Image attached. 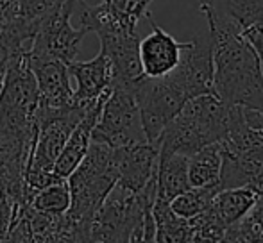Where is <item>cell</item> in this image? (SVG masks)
Returning a JSON list of instances; mask_svg holds the SVG:
<instances>
[{
    "label": "cell",
    "mask_w": 263,
    "mask_h": 243,
    "mask_svg": "<svg viewBox=\"0 0 263 243\" xmlns=\"http://www.w3.org/2000/svg\"><path fill=\"white\" fill-rule=\"evenodd\" d=\"M213 49L215 95L228 106L263 113V68L253 47L224 13L201 7Z\"/></svg>",
    "instance_id": "1"
},
{
    "label": "cell",
    "mask_w": 263,
    "mask_h": 243,
    "mask_svg": "<svg viewBox=\"0 0 263 243\" xmlns=\"http://www.w3.org/2000/svg\"><path fill=\"white\" fill-rule=\"evenodd\" d=\"M118 181L115 149L91 141L84 159L68 175L70 208L65 215L63 238L72 243H86L91 218Z\"/></svg>",
    "instance_id": "2"
},
{
    "label": "cell",
    "mask_w": 263,
    "mask_h": 243,
    "mask_svg": "<svg viewBox=\"0 0 263 243\" xmlns=\"http://www.w3.org/2000/svg\"><path fill=\"white\" fill-rule=\"evenodd\" d=\"M228 104L217 95H201L184 104V108L159 134V152L192 156L199 149L218 143L226 136Z\"/></svg>",
    "instance_id": "3"
},
{
    "label": "cell",
    "mask_w": 263,
    "mask_h": 243,
    "mask_svg": "<svg viewBox=\"0 0 263 243\" xmlns=\"http://www.w3.org/2000/svg\"><path fill=\"white\" fill-rule=\"evenodd\" d=\"M133 91L145 139L151 143L158 141L163 129L179 115L188 100H192L179 66L163 77H142L133 84Z\"/></svg>",
    "instance_id": "4"
},
{
    "label": "cell",
    "mask_w": 263,
    "mask_h": 243,
    "mask_svg": "<svg viewBox=\"0 0 263 243\" xmlns=\"http://www.w3.org/2000/svg\"><path fill=\"white\" fill-rule=\"evenodd\" d=\"M91 141L104 143L113 149L147 141L133 86L111 84L97 124L91 131Z\"/></svg>",
    "instance_id": "5"
},
{
    "label": "cell",
    "mask_w": 263,
    "mask_h": 243,
    "mask_svg": "<svg viewBox=\"0 0 263 243\" xmlns=\"http://www.w3.org/2000/svg\"><path fill=\"white\" fill-rule=\"evenodd\" d=\"M76 6L77 0H66L49 16L43 18L29 47L31 56L58 59L65 65L76 61L81 42L88 34L84 27L76 29L70 24Z\"/></svg>",
    "instance_id": "6"
},
{
    "label": "cell",
    "mask_w": 263,
    "mask_h": 243,
    "mask_svg": "<svg viewBox=\"0 0 263 243\" xmlns=\"http://www.w3.org/2000/svg\"><path fill=\"white\" fill-rule=\"evenodd\" d=\"M153 0H102L90 6L86 0H77L81 7V27L95 34L106 32H138V22L149 14Z\"/></svg>",
    "instance_id": "7"
},
{
    "label": "cell",
    "mask_w": 263,
    "mask_h": 243,
    "mask_svg": "<svg viewBox=\"0 0 263 243\" xmlns=\"http://www.w3.org/2000/svg\"><path fill=\"white\" fill-rule=\"evenodd\" d=\"M159 147L158 143L142 141L115 149L117 184L131 193H138L147 186L158 172Z\"/></svg>",
    "instance_id": "8"
},
{
    "label": "cell",
    "mask_w": 263,
    "mask_h": 243,
    "mask_svg": "<svg viewBox=\"0 0 263 243\" xmlns=\"http://www.w3.org/2000/svg\"><path fill=\"white\" fill-rule=\"evenodd\" d=\"M145 18L151 24V32L145 38H140L138 56L142 72L143 77H163L179 65L188 42H177L172 34L159 27L151 13Z\"/></svg>",
    "instance_id": "9"
},
{
    "label": "cell",
    "mask_w": 263,
    "mask_h": 243,
    "mask_svg": "<svg viewBox=\"0 0 263 243\" xmlns=\"http://www.w3.org/2000/svg\"><path fill=\"white\" fill-rule=\"evenodd\" d=\"M101 50L107 56L113 72V83L122 86H133L143 77L140 65L138 32H106L99 34Z\"/></svg>",
    "instance_id": "10"
},
{
    "label": "cell",
    "mask_w": 263,
    "mask_h": 243,
    "mask_svg": "<svg viewBox=\"0 0 263 243\" xmlns=\"http://www.w3.org/2000/svg\"><path fill=\"white\" fill-rule=\"evenodd\" d=\"M177 66L183 72L192 98L201 97V95H215L213 49H211L210 32H201L188 42Z\"/></svg>",
    "instance_id": "11"
},
{
    "label": "cell",
    "mask_w": 263,
    "mask_h": 243,
    "mask_svg": "<svg viewBox=\"0 0 263 243\" xmlns=\"http://www.w3.org/2000/svg\"><path fill=\"white\" fill-rule=\"evenodd\" d=\"M109 93V90L104 95L97 98V100L90 102L86 113H84L83 120L77 124V127L72 131L70 138L66 139L65 147H63L61 154L55 159V165L52 168V174L59 179H68V175L79 167V163L84 159L88 149H90L91 143V131H93L97 118L101 115V109L104 106V100Z\"/></svg>",
    "instance_id": "12"
},
{
    "label": "cell",
    "mask_w": 263,
    "mask_h": 243,
    "mask_svg": "<svg viewBox=\"0 0 263 243\" xmlns=\"http://www.w3.org/2000/svg\"><path fill=\"white\" fill-rule=\"evenodd\" d=\"M211 9L224 13L247 39L263 68V0H213Z\"/></svg>",
    "instance_id": "13"
},
{
    "label": "cell",
    "mask_w": 263,
    "mask_h": 243,
    "mask_svg": "<svg viewBox=\"0 0 263 243\" xmlns=\"http://www.w3.org/2000/svg\"><path fill=\"white\" fill-rule=\"evenodd\" d=\"M68 73L77 83L73 91V100L77 104H88L91 100H97L101 95H104L113 83V72L111 63L102 50L90 61H72L68 63Z\"/></svg>",
    "instance_id": "14"
},
{
    "label": "cell",
    "mask_w": 263,
    "mask_h": 243,
    "mask_svg": "<svg viewBox=\"0 0 263 243\" xmlns=\"http://www.w3.org/2000/svg\"><path fill=\"white\" fill-rule=\"evenodd\" d=\"M258 198H260V193L254 191L253 188H228L215 195L208 211L213 215L218 226L229 229L249 215Z\"/></svg>",
    "instance_id": "15"
},
{
    "label": "cell",
    "mask_w": 263,
    "mask_h": 243,
    "mask_svg": "<svg viewBox=\"0 0 263 243\" xmlns=\"http://www.w3.org/2000/svg\"><path fill=\"white\" fill-rule=\"evenodd\" d=\"M188 188V157L183 154L159 152L156 172L158 198L170 202Z\"/></svg>",
    "instance_id": "16"
},
{
    "label": "cell",
    "mask_w": 263,
    "mask_h": 243,
    "mask_svg": "<svg viewBox=\"0 0 263 243\" xmlns=\"http://www.w3.org/2000/svg\"><path fill=\"white\" fill-rule=\"evenodd\" d=\"M222 149L220 143H211L188 156V184L190 188L213 186L220 181Z\"/></svg>",
    "instance_id": "17"
},
{
    "label": "cell",
    "mask_w": 263,
    "mask_h": 243,
    "mask_svg": "<svg viewBox=\"0 0 263 243\" xmlns=\"http://www.w3.org/2000/svg\"><path fill=\"white\" fill-rule=\"evenodd\" d=\"M154 236L156 243H188L192 236L190 220L181 218L170 209V204L156 197L153 204Z\"/></svg>",
    "instance_id": "18"
},
{
    "label": "cell",
    "mask_w": 263,
    "mask_h": 243,
    "mask_svg": "<svg viewBox=\"0 0 263 243\" xmlns=\"http://www.w3.org/2000/svg\"><path fill=\"white\" fill-rule=\"evenodd\" d=\"M220 191L218 184L213 186H204V188H188L186 191L179 193L176 198L168 202L170 209L176 213L181 218H195L197 215L204 213L210 208L211 200H213L215 195Z\"/></svg>",
    "instance_id": "19"
},
{
    "label": "cell",
    "mask_w": 263,
    "mask_h": 243,
    "mask_svg": "<svg viewBox=\"0 0 263 243\" xmlns=\"http://www.w3.org/2000/svg\"><path fill=\"white\" fill-rule=\"evenodd\" d=\"M70 200H72V197H70L68 183H66V179H59V181L40 190L32 197L29 206L36 211L49 213V215H65L70 208Z\"/></svg>",
    "instance_id": "20"
},
{
    "label": "cell",
    "mask_w": 263,
    "mask_h": 243,
    "mask_svg": "<svg viewBox=\"0 0 263 243\" xmlns=\"http://www.w3.org/2000/svg\"><path fill=\"white\" fill-rule=\"evenodd\" d=\"M238 226L243 231V234L249 238V241L263 236V195H260L254 208L251 209L249 215L242 222H238Z\"/></svg>",
    "instance_id": "21"
},
{
    "label": "cell",
    "mask_w": 263,
    "mask_h": 243,
    "mask_svg": "<svg viewBox=\"0 0 263 243\" xmlns=\"http://www.w3.org/2000/svg\"><path fill=\"white\" fill-rule=\"evenodd\" d=\"M18 211H20V206L7 195L0 193V241L11 231V227H13L14 220L18 216Z\"/></svg>",
    "instance_id": "22"
},
{
    "label": "cell",
    "mask_w": 263,
    "mask_h": 243,
    "mask_svg": "<svg viewBox=\"0 0 263 243\" xmlns=\"http://www.w3.org/2000/svg\"><path fill=\"white\" fill-rule=\"evenodd\" d=\"M0 243H31V231H29L27 218L24 216V213L18 211V216L14 220L13 227L7 233V236L4 238Z\"/></svg>",
    "instance_id": "23"
},
{
    "label": "cell",
    "mask_w": 263,
    "mask_h": 243,
    "mask_svg": "<svg viewBox=\"0 0 263 243\" xmlns=\"http://www.w3.org/2000/svg\"><path fill=\"white\" fill-rule=\"evenodd\" d=\"M222 243H251L249 238L243 234V231L240 229L238 224H235L233 227L226 229L224 238H222Z\"/></svg>",
    "instance_id": "24"
},
{
    "label": "cell",
    "mask_w": 263,
    "mask_h": 243,
    "mask_svg": "<svg viewBox=\"0 0 263 243\" xmlns=\"http://www.w3.org/2000/svg\"><path fill=\"white\" fill-rule=\"evenodd\" d=\"M197 2H199V7H204V6H210L213 0H197Z\"/></svg>",
    "instance_id": "25"
}]
</instances>
